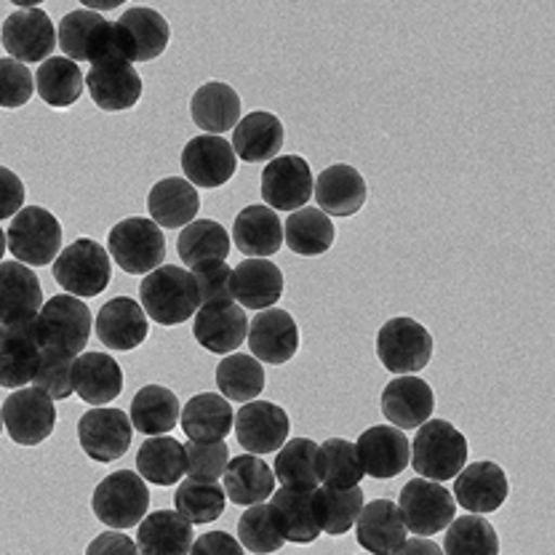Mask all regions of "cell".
Here are the masks:
<instances>
[{
	"label": "cell",
	"instance_id": "cell-1",
	"mask_svg": "<svg viewBox=\"0 0 555 555\" xmlns=\"http://www.w3.org/2000/svg\"><path fill=\"white\" fill-rule=\"evenodd\" d=\"M139 299H142L144 315L160 326H179L201 308L193 275L177 264H160L144 278L139 286Z\"/></svg>",
	"mask_w": 555,
	"mask_h": 555
},
{
	"label": "cell",
	"instance_id": "cell-2",
	"mask_svg": "<svg viewBox=\"0 0 555 555\" xmlns=\"http://www.w3.org/2000/svg\"><path fill=\"white\" fill-rule=\"evenodd\" d=\"M467 465V438L447 420H427L412 443V467L425 481H451Z\"/></svg>",
	"mask_w": 555,
	"mask_h": 555
},
{
	"label": "cell",
	"instance_id": "cell-3",
	"mask_svg": "<svg viewBox=\"0 0 555 555\" xmlns=\"http://www.w3.org/2000/svg\"><path fill=\"white\" fill-rule=\"evenodd\" d=\"M91 323L94 321H91L89 305L69 294H56V297L46 299L35 318L43 350L65 352L73 358H78L89 345Z\"/></svg>",
	"mask_w": 555,
	"mask_h": 555
},
{
	"label": "cell",
	"instance_id": "cell-4",
	"mask_svg": "<svg viewBox=\"0 0 555 555\" xmlns=\"http://www.w3.org/2000/svg\"><path fill=\"white\" fill-rule=\"evenodd\" d=\"M11 257L27 268L54 264L62 248V224L51 211L40 206H25L5 230Z\"/></svg>",
	"mask_w": 555,
	"mask_h": 555
},
{
	"label": "cell",
	"instance_id": "cell-5",
	"mask_svg": "<svg viewBox=\"0 0 555 555\" xmlns=\"http://www.w3.org/2000/svg\"><path fill=\"white\" fill-rule=\"evenodd\" d=\"M91 511L109 529H131V526H139L150 511L147 483L134 470L109 473L94 489Z\"/></svg>",
	"mask_w": 555,
	"mask_h": 555
},
{
	"label": "cell",
	"instance_id": "cell-6",
	"mask_svg": "<svg viewBox=\"0 0 555 555\" xmlns=\"http://www.w3.org/2000/svg\"><path fill=\"white\" fill-rule=\"evenodd\" d=\"M109 257L124 273L150 275L164 264L166 238L153 219L131 217L109 230Z\"/></svg>",
	"mask_w": 555,
	"mask_h": 555
},
{
	"label": "cell",
	"instance_id": "cell-7",
	"mask_svg": "<svg viewBox=\"0 0 555 555\" xmlns=\"http://www.w3.org/2000/svg\"><path fill=\"white\" fill-rule=\"evenodd\" d=\"M109 278H113V264H109L107 251L91 238L69 243L54 259V281L69 297H96L109 286Z\"/></svg>",
	"mask_w": 555,
	"mask_h": 555
},
{
	"label": "cell",
	"instance_id": "cell-8",
	"mask_svg": "<svg viewBox=\"0 0 555 555\" xmlns=\"http://www.w3.org/2000/svg\"><path fill=\"white\" fill-rule=\"evenodd\" d=\"M56 46L67 60L89 62L91 67L102 62L120 60L115 49V30L94 9H75L65 14L56 30Z\"/></svg>",
	"mask_w": 555,
	"mask_h": 555
},
{
	"label": "cell",
	"instance_id": "cell-9",
	"mask_svg": "<svg viewBox=\"0 0 555 555\" xmlns=\"http://www.w3.org/2000/svg\"><path fill=\"white\" fill-rule=\"evenodd\" d=\"M377 356L387 372L409 377L430 363L433 337L414 318H392L379 328Z\"/></svg>",
	"mask_w": 555,
	"mask_h": 555
},
{
	"label": "cell",
	"instance_id": "cell-10",
	"mask_svg": "<svg viewBox=\"0 0 555 555\" xmlns=\"http://www.w3.org/2000/svg\"><path fill=\"white\" fill-rule=\"evenodd\" d=\"M398 511H401L403 524L412 534L430 537L438 531H447V526L456 516V502L441 483L414 478L401 489Z\"/></svg>",
	"mask_w": 555,
	"mask_h": 555
},
{
	"label": "cell",
	"instance_id": "cell-11",
	"mask_svg": "<svg viewBox=\"0 0 555 555\" xmlns=\"http://www.w3.org/2000/svg\"><path fill=\"white\" fill-rule=\"evenodd\" d=\"M113 30L118 56L129 65L158 60L171 40L169 22L158 11L142 9V5L124 11L120 20L113 25Z\"/></svg>",
	"mask_w": 555,
	"mask_h": 555
},
{
	"label": "cell",
	"instance_id": "cell-12",
	"mask_svg": "<svg viewBox=\"0 0 555 555\" xmlns=\"http://www.w3.org/2000/svg\"><path fill=\"white\" fill-rule=\"evenodd\" d=\"M0 412H3L5 433L20 447H38L54 433V401L38 387H22V390L11 392Z\"/></svg>",
	"mask_w": 555,
	"mask_h": 555
},
{
	"label": "cell",
	"instance_id": "cell-13",
	"mask_svg": "<svg viewBox=\"0 0 555 555\" xmlns=\"http://www.w3.org/2000/svg\"><path fill=\"white\" fill-rule=\"evenodd\" d=\"M0 40H3V49L9 51L11 60L22 62V65L51 60L56 49L54 22L49 20L43 9L25 5V9H16L14 14L5 16Z\"/></svg>",
	"mask_w": 555,
	"mask_h": 555
},
{
	"label": "cell",
	"instance_id": "cell-14",
	"mask_svg": "<svg viewBox=\"0 0 555 555\" xmlns=\"http://www.w3.org/2000/svg\"><path fill=\"white\" fill-rule=\"evenodd\" d=\"M134 438V425L120 409H89L78 422V441L86 456L94 462H115L126 454Z\"/></svg>",
	"mask_w": 555,
	"mask_h": 555
},
{
	"label": "cell",
	"instance_id": "cell-15",
	"mask_svg": "<svg viewBox=\"0 0 555 555\" xmlns=\"http://www.w3.org/2000/svg\"><path fill=\"white\" fill-rule=\"evenodd\" d=\"M310 164L299 155H278L262 171V198L273 211H299L312 198Z\"/></svg>",
	"mask_w": 555,
	"mask_h": 555
},
{
	"label": "cell",
	"instance_id": "cell-16",
	"mask_svg": "<svg viewBox=\"0 0 555 555\" xmlns=\"http://www.w3.org/2000/svg\"><path fill=\"white\" fill-rule=\"evenodd\" d=\"M182 171L193 188H222L238 171V158L228 139L204 134L184 144Z\"/></svg>",
	"mask_w": 555,
	"mask_h": 555
},
{
	"label": "cell",
	"instance_id": "cell-17",
	"mask_svg": "<svg viewBox=\"0 0 555 555\" xmlns=\"http://www.w3.org/2000/svg\"><path fill=\"white\" fill-rule=\"evenodd\" d=\"M40 352L43 345L35 321L0 326V387L22 390V385H30L38 372Z\"/></svg>",
	"mask_w": 555,
	"mask_h": 555
},
{
	"label": "cell",
	"instance_id": "cell-18",
	"mask_svg": "<svg viewBox=\"0 0 555 555\" xmlns=\"http://www.w3.org/2000/svg\"><path fill=\"white\" fill-rule=\"evenodd\" d=\"M356 449L363 473L379 478V481L401 476L409 462H412V443H409L406 433L398 430V427H369L356 441Z\"/></svg>",
	"mask_w": 555,
	"mask_h": 555
},
{
	"label": "cell",
	"instance_id": "cell-19",
	"mask_svg": "<svg viewBox=\"0 0 555 555\" xmlns=\"http://www.w3.org/2000/svg\"><path fill=\"white\" fill-rule=\"evenodd\" d=\"M454 502L473 516L494 513L507 500V476L496 462H470L454 478Z\"/></svg>",
	"mask_w": 555,
	"mask_h": 555
},
{
	"label": "cell",
	"instance_id": "cell-20",
	"mask_svg": "<svg viewBox=\"0 0 555 555\" xmlns=\"http://www.w3.org/2000/svg\"><path fill=\"white\" fill-rule=\"evenodd\" d=\"M248 347L259 363H288L299 350V326L286 310H262L248 321Z\"/></svg>",
	"mask_w": 555,
	"mask_h": 555
},
{
	"label": "cell",
	"instance_id": "cell-21",
	"mask_svg": "<svg viewBox=\"0 0 555 555\" xmlns=\"http://www.w3.org/2000/svg\"><path fill=\"white\" fill-rule=\"evenodd\" d=\"M193 334L204 350L217 352V356H230V352L238 350L246 343L248 318L233 299L204 305V308L195 312Z\"/></svg>",
	"mask_w": 555,
	"mask_h": 555
},
{
	"label": "cell",
	"instance_id": "cell-22",
	"mask_svg": "<svg viewBox=\"0 0 555 555\" xmlns=\"http://www.w3.org/2000/svg\"><path fill=\"white\" fill-rule=\"evenodd\" d=\"M233 427L248 454H270L286 443L288 414L270 401H248L235 414Z\"/></svg>",
	"mask_w": 555,
	"mask_h": 555
},
{
	"label": "cell",
	"instance_id": "cell-23",
	"mask_svg": "<svg viewBox=\"0 0 555 555\" xmlns=\"http://www.w3.org/2000/svg\"><path fill=\"white\" fill-rule=\"evenodd\" d=\"M86 89H89L96 107L104 109V113H120V109H131L139 102L142 78L129 62L109 60L89 69Z\"/></svg>",
	"mask_w": 555,
	"mask_h": 555
},
{
	"label": "cell",
	"instance_id": "cell-24",
	"mask_svg": "<svg viewBox=\"0 0 555 555\" xmlns=\"http://www.w3.org/2000/svg\"><path fill=\"white\" fill-rule=\"evenodd\" d=\"M436 409L433 387L420 377H396L382 390V414L398 430L422 427Z\"/></svg>",
	"mask_w": 555,
	"mask_h": 555
},
{
	"label": "cell",
	"instance_id": "cell-25",
	"mask_svg": "<svg viewBox=\"0 0 555 555\" xmlns=\"http://www.w3.org/2000/svg\"><path fill=\"white\" fill-rule=\"evenodd\" d=\"M43 308V286L22 262H0V326L35 321Z\"/></svg>",
	"mask_w": 555,
	"mask_h": 555
},
{
	"label": "cell",
	"instance_id": "cell-26",
	"mask_svg": "<svg viewBox=\"0 0 555 555\" xmlns=\"http://www.w3.org/2000/svg\"><path fill=\"white\" fill-rule=\"evenodd\" d=\"M406 524L390 500H374L363 505L356 520L358 545L372 555H392L406 542Z\"/></svg>",
	"mask_w": 555,
	"mask_h": 555
},
{
	"label": "cell",
	"instance_id": "cell-27",
	"mask_svg": "<svg viewBox=\"0 0 555 555\" xmlns=\"http://www.w3.org/2000/svg\"><path fill=\"white\" fill-rule=\"evenodd\" d=\"M96 337L102 345H107L109 350L129 352L137 350L139 345L147 339L150 323L144 315L142 305L134 302L129 297L109 299L107 305L96 315Z\"/></svg>",
	"mask_w": 555,
	"mask_h": 555
},
{
	"label": "cell",
	"instance_id": "cell-28",
	"mask_svg": "<svg viewBox=\"0 0 555 555\" xmlns=\"http://www.w3.org/2000/svg\"><path fill=\"white\" fill-rule=\"evenodd\" d=\"M73 387L89 406H107L124 390V372L107 352H80L73 366Z\"/></svg>",
	"mask_w": 555,
	"mask_h": 555
},
{
	"label": "cell",
	"instance_id": "cell-29",
	"mask_svg": "<svg viewBox=\"0 0 555 555\" xmlns=\"http://www.w3.org/2000/svg\"><path fill=\"white\" fill-rule=\"evenodd\" d=\"M312 195L326 217H352L366 204V182L352 166L334 164L315 179Z\"/></svg>",
	"mask_w": 555,
	"mask_h": 555
},
{
	"label": "cell",
	"instance_id": "cell-30",
	"mask_svg": "<svg viewBox=\"0 0 555 555\" xmlns=\"http://www.w3.org/2000/svg\"><path fill=\"white\" fill-rule=\"evenodd\" d=\"M230 292L241 308L270 310L283 294V273L270 259H243L233 270Z\"/></svg>",
	"mask_w": 555,
	"mask_h": 555
},
{
	"label": "cell",
	"instance_id": "cell-31",
	"mask_svg": "<svg viewBox=\"0 0 555 555\" xmlns=\"http://www.w3.org/2000/svg\"><path fill=\"white\" fill-rule=\"evenodd\" d=\"M235 412L230 401H224L217 392H201L188 401V406L179 414L184 436L198 443H217L224 441L233 430Z\"/></svg>",
	"mask_w": 555,
	"mask_h": 555
},
{
	"label": "cell",
	"instance_id": "cell-32",
	"mask_svg": "<svg viewBox=\"0 0 555 555\" xmlns=\"http://www.w3.org/2000/svg\"><path fill=\"white\" fill-rule=\"evenodd\" d=\"M147 211L158 228H188L190 222H195V214L201 211L198 190L188 179H160L147 195Z\"/></svg>",
	"mask_w": 555,
	"mask_h": 555
},
{
	"label": "cell",
	"instance_id": "cell-33",
	"mask_svg": "<svg viewBox=\"0 0 555 555\" xmlns=\"http://www.w3.org/2000/svg\"><path fill=\"white\" fill-rule=\"evenodd\" d=\"M193 524L177 511L147 513L137 531L139 555H190Z\"/></svg>",
	"mask_w": 555,
	"mask_h": 555
},
{
	"label": "cell",
	"instance_id": "cell-34",
	"mask_svg": "<svg viewBox=\"0 0 555 555\" xmlns=\"http://www.w3.org/2000/svg\"><path fill=\"white\" fill-rule=\"evenodd\" d=\"M224 496L235 505L251 507L262 505L273 496L275 476L257 454H241L228 462V470L222 476Z\"/></svg>",
	"mask_w": 555,
	"mask_h": 555
},
{
	"label": "cell",
	"instance_id": "cell-35",
	"mask_svg": "<svg viewBox=\"0 0 555 555\" xmlns=\"http://www.w3.org/2000/svg\"><path fill=\"white\" fill-rule=\"evenodd\" d=\"M270 513L281 531L283 542L294 545H310L321 537L315 518H312V491L302 489H278L270 496Z\"/></svg>",
	"mask_w": 555,
	"mask_h": 555
},
{
	"label": "cell",
	"instance_id": "cell-36",
	"mask_svg": "<svg viewBox=\"0 0 555 555\" xmlns=\"http://www.w3.org/2000/svg\"><path fill=\"white\" fill-rule=\"evenodd\" d=\"M190 115H193L198 129H204L211 137H219L224 131L235 129V124L241 120V96L235 94L233 86L211 80V83H204L193 94Z\"/></svg>",
	"mask_w": 555,
	"mask_h": 555
},
{
	"label": "cell",
	"instance_id": "cell-37",
	"mask_svg": "<svg viewBox=\"0 0 555 555\" xmlns=\"http://www.w3.org/2000/svg\"><path fill=\"white\" fill-rule=\"evenodd\" d=\"M233 238L235 246H238L246 257H273L278 248L283 246V224L273 208L246 206L238 217H235Z\"/></svg>",
	"mask_w": 555,
	"mask_h": 555
},
{
	"label": "cell",
	"instance_id": "cell-38",
	"mask_svg": "<svg viewBox=\"0 0 555 555\" xmlns=\"http://www.w3.org/2000/svg\"><path fill=\"white\" fill-rule=\"evenodd\" d=\"M233 153L246 164L273 160L283 147V124L273 113H251L233 129Z\"/></svg>",
	"mask_w": 555,
	"mask_h": 555
},
{
	"label": "cell",
	"instance_id": "cell-39",
	"mask_svg": "<svg viewBox=\"0 0 555 555\" xmlns=\"http://www.w3.org/2000/svg\"><path fill=\"white\" fill-rule=\"evenodd\" d=\"M363 489H332V486H318L312 491V518L318 529L328 537H343L356 526L363 511Z\"/></svg>",
	"mask_w": 555,
	"mask_h": 555
},
{
	"label": "cell",
	"instance_id": "cell-40",
	"mask_svg": "<svg viewBox=\"0 0 555 555\" xmlns=\"http://www.w3.org/2000/svg\"><path fill=\"white\" fill-rule=\"evenodd\" d=\"M137 470L144 483L171 486L188 476V454L184 443L173 441L169 436H155L144 441L137 451Z\"/></svg>",
	"mask_w": 555,
	"mask_h": 555
},
{
	"label": "cell",
	"instance_id": "cell-41",
	"mask_svg": "<svg viewBox=\"0 0 555 555\" xmlns=\"http://www.w3.org/2000/svg\"><path fill=\"white\" fill-rule=\"evenodd\" d=\"M182 403L177 392L164 385H147L137 392L131 401V425L144 436H166L177 427Z\"/></svg>",
	"mask_w": 555,
	"mask_h": 555
},
{
	"label": "cell",
	"instance_id": "cell-42",
	"mask_svg": "<svg viewBox=\"0 0 555 555\" xmlns=\"http://www.w3.org/2000/svg\"><path fill=\"white\" fill-rule=\"evenodd\" d=\"M332 217L321 208H299L283 224V241L299 257H321L334 246Z\"/></svg>",
	"mask_w": 555,
	"mask_h": 555
},
{
	"label": "cell",
	"instance_id": "cell-43",
	"mask_svg": "<svg viewBox=\"0 0 555 555\" xmlns=\"http://www.w3.org/2000/svg\"><path fill=\"white\" fill-rule=\"evenodd\" d=\"M83 73L67 56H51L38 67V75H35V89H38L40 100L56 109L73 107L83 94Z\"/></svg>",
	"mask_w": 555,
	"mask_h": 555
},
{
	"label": "cell",
	"instance_id": "cell-44",
	"mask_svg": "<svg viewBox=\"0 0 555 555\" xmlns=\"http://www.w3.org/2000/svg\"><path fill=\"white\" fill-rule=\"evenodd\" d=\"M177 251L190 270L208 262H224L230 254V235L214 219H195L179 235Z\"/></svg>",
	"mask_w": 555,
	"mask_h": 555
},
{
	"label": "cell",
	"instance_id": "cell-45",
	"mask_svg": "<svg viewBox=\"0 0 555 555\" xmlns=\"http://www.w3.org/2000/svg\"><path fill=\"white\" fill-rule=\"evenodd\" d=\"M315 473L318 481L332 486V489H352L366 476L361 460H358L356 443L345 441V438H328L326 443L318 447Z\"/></svg>",
	"mask_w": 555,
	"mask_h": 555
},
{
	"label": "cell",
	"instance_id": "cell-46",
	"mask_svg": "<svg viewBox=\"0 0 555 555\" xmlns=\"http://www.w3.org/2000/svg\"><path fill=\"white\" fill-rule=\"evenodd\" d=\"M217 387L224 401L248 403L257 401L259 392L264 390V369L254 356H228L217 366Z\"/></svg>",
	"mask_w": 555,
	"mask_h": 555
},
{
	"label": "cell",
	"instance_id": "cell-47",
	"mask_svg": "<svg viewBox=\"0 0 555 555\" xmlns=\"http://www.w3.org/2000/svg\"><path fill=\"white\" fill-rule=\"evenodd\" d=\"M315 441H310V438H294V441L283 443V447L278 449L273 476L286 486V489L315 491L318 486H321L315 473Z\"/></svg>",
	"mask_w": 555,
	"mask_h": 555
},
{
	"label": "cell",
	"instance_id": "cell-48",
	"mask_svg": "<svg viewBox=\"0 0 555 555\" xmlns=\"http://www.w3.org/2000/svg\"><path fill=\"white\" fill-rule=\"evenodd\" d=\"M447 555H500V537L483 516H462L447 526Z\"/></svg>",
	"mask_w": 555,
	"mask_h": 555
},
{
	"label": "cell",
	"instance_id": "cell-49",
	"mask_svg": "<svg viewBox=\"0 0 555 555\" xmlns=\"http://www.w3.org/2000/svg\"><path fill=\"white\" fill-rule=\"evenodd\" d=\"M173 505H177V513L182 518H188L190 524H211L224 513V505H228V496H224V489H219L217 483H204V481H188L179 483L177 494H173Z\"/></svg>",
	"mask_w": 555,
	"mask_h": 555
},
{
	"label": "cell",
	"instance_id": "cell-50",
	"mask_svg": "<svg viewBox=\"0 0 555 555\" xmlns=\"http://www.w3.org/2000/svg\"><path fill=\"white\" fill-rule=\"evenodd\" d=\"M238 542L241 547L257 555H270L286 545L273 520V513H270V505L262 502V505H251L243 513L238 520Z\"/></svg>",
	"mask_w": 555,
	"mask_h": 555
},
{
	"label": "cell",
	"instance_id": "cell-51",
	"mask_svg": "<svg viewBox=\"0 0 555 555\" xmlns=\"http://www.w3.org/2000/svg\"><path fill=\"white\" fill-rule=\"evenodd\" d=\"M73 366L75 358L65 356V352L56 350H43L40 352L38 372H35L33 385L38 390H43L51 401H65L75 392L73 387Z\"/></svg>",
	"mask_w": 555,
	"mask_h": 555
},
{
	"label": "cell",
	"instance_id": "cell-52",
	"mask_svg": "<svg viewBox=\"0 0 555 555\" xmlns=\"http://www.w3.org/2000/svg\"><path fill=\"white\" fill-rule=\"evenodd\" d=\"M184 454H188V476L193 481L217 483L224 476L230 462V449L224 441L217 443H198L188 441L184 443Z\"/></svg>",
	"mask_w": 555,
	"mask_h": 555
},
{
	"label": "cell",
	"instance_id": "cell-53",
	"mask_svg": "<svg viewBox=\"0 0 555 555\" xmlns=\"http://www.w3.org/2000/svg\"><path fill=\"white\" fill-rule=\"evenodd\" d=\"M35 80L27 65L16 60H0V107L16 109L33 100Z\"/></svg>",
	"mask_w": 555,
	"mask_h": 555
},
{
	"label": "cell",
	"instance_id": "cell-54",
	"mask_svg": "<svg viewBox=\"0 0 555 555\" xmlns=\"http://www.w3.org/2000/svg\"><path fill=\"white\" fill-rule=\"evenodd\" d=\"M193 281L195 288H198L201 308L204 305L214 302H228L233 299V292H230V281H233V268L228 262H208L193 268Z\"/></svg>",
	"mask_w": 555,
	"mask_h": 555
},
{
	"label": "cell",
	"instance_id": "cell-55",
	"mask_svg": "<svg viewBox=\"0 0 555 555\" xmlns=\"http://www.w3.org/2000/svg\"><path fill=\"white\" fill-rule=\"evenodd\" d=\"M25 184L14 171L0 166V222L16 217L25 208Z\"/></svg>",
	"mask_w": 555,
	"mask_h": 555
},
{
	"label": "cell",
	"instance_id": "cell-56",
	"mask_svg": "<svg viewBox=\"0 0 555 555\" xmlns=\"http://www.w3.org/2000/svg\"><path fill=\"white\" fill-rule=\"evenodd\" d=\"M190 555H246L241 542L228 531H208L201 534L190 547Z\"/></svg>",
	"mask_w": 555,
	"mask_h": 555
},
{
	"label": "cell",
	"instance_id": "cell-57",
	"mask_svg": "<svg viewBox=\"0 0 555 555\" xmlns=\"http://www.w3.org/2000/svg\"><path fill=\"white\" fill-rule=\"evenodd\" d=\"M86 555H139L137 542L120 531H104L86 547Z\"/></svg>",
	"mask_w": 555,
	"mask_h": 555
},
{
	"label": "cell",
	"instance_id": "cell-58",
	"mask_svg": "<svg viewBox=\"0 0 555 555\" xmlns=\"http://www.w3.org/2000/svg\"><path fill=\"white\" fill-rule=\"evenodd\" d=\"M392 555H443V551L430 540V537H414V540L403 542Z\"/></svg>",
	"mask_w": 555,
	"mask_h": 555
},
{
	"label": "cell",
	"instance_id": "cell-59",
	"mask_svg": "<svg viewBox=\"0 0 555 555\" xmlns=\"http://www.w3.org/2000/svg\"><path fill=\"white\" fill-rule=\"evenodd\" d=\"M5 248H9V243H5V233H3V230H0V257H3V254H5Z\"/></svg>",
	"mask_w": 555,
	"mask_h": 555
},
{
	"label": "cell",
	"instance_id": "cell-60",
	"mask_svg": "<svg viewBox=\"0 0 555 555\" xmlns=\"http://www.w3.org/2000/svg\"><path fill=\"white\" fill-rule=\"evenodd\" d=\"M0 430H3V412H0Z\"/></svg>",
	"mask_w": 555,
	"mask_h": 555
}]
</instances>
